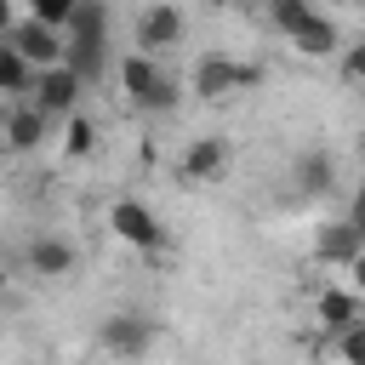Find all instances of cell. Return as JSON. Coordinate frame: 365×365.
<instances>
[{
	"label": "cell",
	"mask_w": 365,
	"mask_h": 365,
	"mask_svg": "<svg viewBox=\"0 0 365 365\" xmlns=\"http://www.w3.org/2000/svg\"><path fill=\"white\" fill-rule=\"evenodd\" d=\"M348 222L365 234V188H354V205H348Z\"/></svg>",
	"instance_id": "cell-23"
},
{
	"label": "cell",
	"mask_w": 365,
	"mask_h": 365,
	"mask_svg": "<svg viewBox=\"0 0 365 365\" xmlns=\"http://www.w3.org/2000/svg\"><path fill=\"white\" fill-rule=\"evenodd\" d=\"M314 319H319V331H348V325H359L365 319V297L342 279V285H319L314 291Z\"/></svg>",
	"instance_id": "cell-10"
},
{
	"label": "cell",
	"mask_w": 365,
	"mask_h": 365,
	"mask_svg": "<svg viewBox=\"0 0 365 365\" xmlns=\"http://www.w3.org/2000/svg\"><path fill=\"white\" fill-rule=\"evenodd\" d=\"M103 234H108L114 245L137 251V257H148V251H160V245H165V222H160V217H154V205H148V200H137V194H114V200L103 205Z\"/></svg>",
	"instance_id": "cell-1"
},
{
	"label": "cell",
	"mask_w": 365,
	"mask_h": 365,
	"mask_svg": "<svg viewBox=\"0 0 365 365\" xmlns=\"http://www.w3.org/2000/svg\"><path fill=\"white\" fill-rule=\"evenodd\" d=\"M228 160H234L228 137H194V143L177 154V177H182L188 188H205V182H217V177L228 171Z\"/></svg>",
	"instance_id": "cell-9"
},
{
	"label": "cell",
	"mask_w": 365,
	"mask_h": 365,
	"mask_svg": "<svg viewBox=\"0 0 365 365\" xmlns=\"http://www.w3.org/2000/svg\"><path fill=\"white\" fill-rule=\"evenodd\" d=\"M97 348L114 354V359H143V354L154 348V319L120 308V314H108V319L97 325Z\"/></svg>",
	"instance_id": "cell-5"
},
{
	"label": "cell",
	"mask_w": 365,
	"mask_h": 365,
	"mask_svg": "<svg viewBox=\"0 0 365 365\" xmlns=\"http://www.w3.org/2000/svg\"><path fill=\"white\" fill-rule=\"evenodd\" d=\"M342 80H354V86H365V40H354V46H342Z\"/></svg>",
	"instance_id": "cell-22"
},
{
	"label": "cell",
	"mask_w": 365,
	"mask_h": 365,
	"mask_svg": "<svg viewBox=\"0 0 365 365\" xmlns=\"http://www.w3.org/2000/svg\"><path fill=\"white\" fill-rule=\"evenodd\" d=\"M365 251V234L348 222V217H336V222H325L319 228V240H314V257L325 262V268H348L354 257Z\"/></svg>",
	"instance_id": "cell-13"
},
{
	"label": "cell",
	"mask_w": 365,
	"mask_h": 365,
	"mask_svg": "<svg viewBox=\"0 0 365 365\" xmlns=\"http://www.w3.org/2000/svg\"><path fill=\"white\" fill-rule=\"evenodd\" d=\"M29 91H34V68L0 40V97L6 103H29Z\"/></svg>",
	"instance_id": "cell-17"
},
{
	"label": "cell",
	"mask_w": 365,
	"mask_h": 365,
	"mask_svg": "<svg viewBox=\"0 0 365 365\" xmlns=\"http://www.w3.org/2000/svg\"><path fill=\"white\" fill-rule=\"evenodd\" d=\"M29 17L63 34V29H68V17H74V0H34V6H29Z\"/></svg>",
	"instance_id": "cell-20"
},
{
	"label": "cell",
	"mask_w": 365,
	"mask_h": 365,
	"mask_svg": "<svg viewBox=\"0 0 365 365\" xmlns=\"http://www.w3.org/2000/svg\"><path fill=\"white\" fill-rule=\"evenodd\" d=\"M354 154H359V165H365V131H359V143H354Z\"/></svg>",
	"instance_id": "cell-26"
},
{
	"label": "cell",
	"mask_w": 365,
	"mask_h": 365,
	"mask_svg": "<svg viewBox=\"0 0 365 365\" xmlns=\"http://www.w3.org/2000/svg\"><path fill=\"white\" fill-rule=\"evenodd\" d=\"M291 182H297V194H331L336 188V160L325 148H308V154H297Z\"/></svg>",
	"instance_id": "cell-14"
},
{
	"label": "cell",
	"mask_w": 365,
	"mask_h": 365,
	"mask_svg": "<svg viewBox=\"0 0 365 365\" xmlns=\"http://www.w3.org/2000/svg\"><path fill=\"white\" fill-rule=\"evenodd\" d=\"M348 285H354V291H359V297H365V251H359V257H354V262H348Z\"/></svg>",
	"instance_id": "cell-24"
},
{
	"label": "cell",
	"mask_w": 365,
	"mask_h": 365,
	"mask_svg": "<svg viewBox=\"0 0 365 365\" xmlns=\"http://www.w3.org/2000/svg\"><path fill=\"white\" fill-rule=\"evenodd\" d=\"M63 40H108V6L103 0H74V17H68V29H63Z\"/></svg>",
	"instance_id": "cell-18"
},
{
	"label": "cell",
	"mask_w": 365,
	"mask_h": 365,
	"mask_svg": "<svg viewBox=\"0 0 365 365\" xmlns=\"http://www.w3.org/2000/svg\"><path fill=\"white\" fill-rule=\"evenodd\" d=\"M285 40H291V51H297V57H308V63H314V57L325 63V57H336V51H342V34H336V23H331L325 11H308Z\"/></svg>",
	"instance_id": "cell-12"
},
{
	"label": "cell",
	"mask_w": 365,
	"mask_h": 365,
	"mask_svg": "<svg viewBox=\"0 0 365 365\" xmlns=\"http://www.w3.org/2000/svg\"><path fill=\"white\" fill-rule=\"evenodd\" d=\"M11 29H17V6H11V0H0V40H6Z\"/></svg>",
	"instance_id": "cell-25"
},
{
	"label": "cell",
	"mask_w": 365,
	"mask_h": 365,
	"mask_svg": "<svg viewBox=\"0 0 365 365\" xmlns=\"http://www.w3.org/2000/svg\"><path fill=\"white\" fill-rule=\"evenodd\" d=\"M80 97H86V86H80L63 63H57V68H40V74H34V91H29V103H34L51 125H57V120H68V114L80 108Z\"/></svg>",
	"instance_id": "cell-8"
},
{
	"label": "cell",
	"mask_w": 365,
	"mask_h": 365,
	"mask_svg": "<svg viewBox=\"0 0 365 365\" xmlns=\"http://www.w3.org/2000/svg\"><path fill=\"white\" fill-rule=\"evenodd\" d=\"M63 68H68L80 86H91V80L108 68V40H68V46H63Z\"/></svg>",
	"instance_id": "cell-15"
},
{
	"label": "cell",
	"mask_w": 365,
	"mask_h": 365,
	"mask_svg": "<svg viewBox=\"0 0 365 365\" xmlns=\"http://www.w3.org/2000/svg\"><path fill=\"white\" fill-rule=\"evenodd\" d=\"M182 40H188V11H182V6L154 0V6L137 11V46H131V51L160 57V51H171V46H182Z\"/></svg>",
	"instance_id": "cell-4"
},
{
	"label": "cell",
	"mask_w": 365,
	"mask_h": 365,
	"mask_svg": "<svg viewBox=\"0 0 365 365\" xmlns=\"http://www.w3.org/2000/svg\"><path fill=\"white\" fill-rule=\"evenodd\" d=\"M308 11H314V6H302V0H274V6H268V23H274L279 34H291V29H297Z\"/></svg>",
	"instance_id": "cell-21"
},
{
	"label": "cell",
	"mask_w": 365,
	"mask_h": 365,
	"mask_svg": "<svg viewBox=\"0 0 365 365\" xmlns=\"http://www.w3.org/2000/svg\"><path fill=\"white\" fill-rule=\"evenodd\" d=\"M6 285H11V274H6V262H0V291H6Z\"/></svg>",
	"instance_id": "cell-27"
},
{
	"label": "cell",
	"mask_w": 365,
	"mask_h": 365,
	"mask_svg": "<svg viewBox=\"0 0 365 365\" xmlns=\"http://www.w3.org/2000/svg\"><path fill=\"white\" fill-rule=\"evenodd\" d=\"M262 80V63H245V57H228V51H205L188 74V91L205 97V103H222V97H240Z\"/></svg>",
	"instance_id": "cell-3"
},
{
	"label": "cell",
	"mask_w": 365,
	"mask_h": 365,
	"mask_svg": "<svg viewBox=\"0 0 365 365\" xmlns=\"http://www.w3.org/2000/svg\"><path fill=\"white\" fill-rule=\"evenodd\" d=\"M23 262H29V274H40V279H68L74 262H80V251H74V240H63V234H34L29 251H23Z\"/></svg>",
	"instance_id": "cell-11"
},
{
	"label": "cell",
	"mask_w": 365,
	"mask_h": 365,
	"mask_svg": "<svg viewBox=\"0 0 365 365\" xmlns=\"http://www.w3.org/2000/svg\"><path fill=\"white\" fill-rule=\"evenodd\" d=\"M325 365H365V319L325 342Z\"/></svg>",
	"instance_id": "cell-19"
},
{
	"label": "cell",
	"mask_w": 365,
	"mask_h": 365,
	"mask_svg": "<svg viewBox=\"0 0 365 365\" xmlns=\"http://www.w3.org/2000/svg\"><path fill=\"white\" fill-rule=\"evenodd\" d=\"M120 91H125V103H137L143 114H165L171 103H177V80L160 68V57H143V51H125L120 57Z\"/></svg>",
	"instance_id": "cell-2"
},
{
	"label": "cell",
	"mask_w": 365,
	"mask_h": 365,
	"mask_svg": "<svg viewBox=\"0 0 365 365\" xmlns=\"http://www.w3.org/2000/svg\"><path fill=\"white\" fill-rule=\"evenodd\" d=\"M51 143V120L34 103H6L0 114V154H34Z\"/></svg>",
	"instance_id": "cell-6"
},
{
	"label": "cell",
	"mask_w": 365,
	"mask_h": 365,
	"mask_svg": "<svg viewBox=\"0 0 365 365\" xmlns=\"http://www.w3.org/2000/svg\"><path fill=\"white\" fill-rule=\"evenodd\" d=\"M6 46H11L34 74H40V68H57V63H63V46H68V40H63L57 29H46V23H34V17L23 11V17H17V29L6 34Z\"/></svg>",
	"instance_id": "cell-7"
},
{
	"label": "cell",
	"mask_w": 365,
	"mask_h": 365,
	"mask_svg": "<svg viewBox=\"0 0 365 365\" xmlns=\"http://www.w3.org/2000/svg\"><path fill=\"white\" fill-rule=\"evenodd\" d=\"M63 131H57V154L63 160H86L91 148H97V120L86 114V108H74L68 120H57Z\"/></svg>",
	"instance_id": "cell-16"
}]
</instances>
